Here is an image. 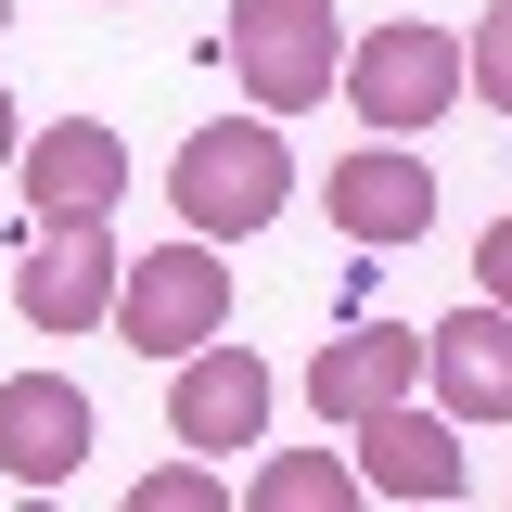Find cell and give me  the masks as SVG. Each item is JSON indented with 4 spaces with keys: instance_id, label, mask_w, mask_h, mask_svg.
Here are the masks:
<instances>
[{
    "instance_id": "cell-1",
    "label": "cell",
    "mask_w": 512,
    "mask_h": 512,
    "mask_svg": "<svg viewBox=\"0 0 512 512\" xmlns=\"http://www.w3.org/2000/svg\"><path fill=\"white\" fill-rule=\"evenodd\" d=\"M167 205H180V231H205V244H244V231H269V218L295 205L282 116H205L180 154H167Z\"/></svg>"
},
{
    "instance_id": "cell-2",
    "label": "cell",
    "mask_w": 512,
    "mask_h": 512,
    "mask_svg": "<svg viewBox=\"0 0 512 512\" xmlns=\"http://www.w3.org/2000/svg\"><path fill=\"white\" fill-rule=\"evenodd\" d=\"M218 52L256 90V116H308V103H333V77H346V13L333 0H231Z\"/></svg>"
},
{
    "instance_id": "cell-3",
    "label": "cell",
    "mask_w": 512,
    "mask_h": 512,
    "mask_svg": "<svg viewBox=\"0 0 512 512\" xmlns=\"http://www.w3.org/2000/svg\"><path fill=\"white\" fill-rule=\"evenodd\" d=\"M333 103H359V128H384V141H423V128L461 103V39L423 26V13L359 26V52H346V77H333Z\"/></svg>"
},
{
    "instance_id": "cell-4",
    "label": "cell",
    "mask_w": 512,
    "mask_h": 512,
    "mask_svg": "<svg viewBox=\"0 0 512 512\" xmlns=\"http://www.w3.org/2000/svg\"><path fill=\"white\" fill-rule=\"evenodd\" d=\"M116 333L141 346V359H192L205 333H231V256L205 244V231L128 256L116 269Z\"/></svg>"
},
{
    "instance_id": "cell-5",
    "label": "cell",
    "mask_w": 512,
    "mask_h": 512,
    "mask_svg": "<svg viewBox=\"0 0 512 512\" xmlns=\"http://www.w3.org/2000/svg\"><path fill=\"white\" fill-rule=\"evenodd\" d=\"M116 231L103 218H39V244L13 269V320L26 333H90V320H116Z\"/></svg>"
},
{
    "instance_id": "cell-6",
    "label": "cell",
    "mask_w": 512,
    "mask_h": 512,
    "mask_svg": "<svg viewBox=\"0 0 512 512\" xmlns=\"http://www.w3.org/2000/svg\"><path fill=\"white\" fill-rule=\"evenodd\" d=\"M320 218H333L359 256L423 244V231H436V167H423L410 141H384V128H372V154H333V180H320Z\"/></svg>"
},
{
    "instance_id": "cell-7",
    "label": "cell",
    "mask_w": 512,
    "mask_h": 512,
    "mask_svg": "<svg viewBox=\"0 0 512 512\" xmlns=\"http://www.w3.org/2000/svg\"><path fill=\"white\" fill-rule=\"evenodd\" d=\"M90 384H64V372H13L0 384V487H77V461H90Z\"/></svg>"
},
{
    "instance_id": "cell-8",
    "label": "cell",
    "mask_w": 512,
    "mask_h": 512,
    "mask_svg": "<svg viewBox=\"0 0 512 512\" xmlns=\"http://www.w3.org/2000/svg\"><path fill=\"white\" fill-rule=\"evenodd\" d=\"M167 436L180 448H205V461H244L256 436H269V372H256L244 346H192L180 372H167Z\"/></svg>"
},
{
    "instance_id": "cell-9",
    "label": "cell",
    "mask_w": 512,
    "mask_h": 512,
    "mask_svg": "<svg viewBox=\"0 0 512 512\" xmlns=\"http://www.w3.org/2000/svg\"><path fill=\"white\" fill-rule=\"evenodd\" d=\"M13 167H26V205H39V218H116V205H128V141H116L103 116L26 128Z\"/></svg>"
},
{
    "instance_id": "cell-10",
    "label": "cell",
    "mask_w": 512,
    "mask_h": 512,
    "mask_svg": "<svg viewBox=\"0 0 512 512\" xmlns=\"http://www.w3.org/2000/svg\"><path fill=\"white\" fill-rule=\"evenodd\" d=\"M359 487H372V500H461V487H474V474H461V423H448V410H410V397L359 410Z\"/></svg>"
},
{
    "instance_id": "cell-11",
    "label": "cell",
    "mask_w": 512,
    "mask_h": 512,
    "mask_svg": "<svg viewBox=\"0 0 512 512\" xmlns=\"http://www.w3.org/2000/svg\"><path fill=\"white\" fill-rule=\"evenodd\" d=\"M423 384L448 423H512V308H448L423 333Z\"/></svg>"
},
{
    "instance_id": "cell-12",
    "label": "cell",
    "mask_w": 512,
    "mask_h": 512,
    "mask_svg": "<svg viewBox=\"0 0 512 512\" xmlns=\"http://www.w3.org/2000/svg\"><path fill=\"white\" fill-rule=\"evenodd\" d=\"M410 384H423V333H410V320H346V333L308 359V410L320 423H359V410L410 397Z\"/></svg>"
},
{
    "instance_id": "cell-13",
    "label": "cell",
    "mask_w": 512,
    "mask_h": 512,
    "mask_svg": "<svg viewBox=\"0 0 512 512\" xmlns=\"http://www.w3.org/2000/svg\"><path fill=\"white\" fill-rule=\"evenodd\" d=\"M359 500V461L346 448H295V461H256V512H346Z\"/></svg>"
},
{
    "instance_id": "cell-14",
    "label": "cell",
    "mask_w": 512,
    "mask_h": 512,
    "mask_svg": "<svg viewBox=\"0 0 512 512\" xmlns=\"http://www.w3.org/2000/svg\"><path fill=\"white\" fill-rule=\"evenodd\" d=\"M461 90L512 116V0H500V13H474V39H461Z\"/></svg>"
},
{
    "instance_id": "cell-15",
    "label": "cell",
    "mask_w": 512,
    "mask_h": 512,
    "mask_svg": "<svg viewBox=\"0 0 512 512\" xmlns=\"http://www.w3.org/2000/svg\"><path fill=\"white\" fill-rule=\"evenodd\" d=\"M128 512H231V487H218V474H205V448H192V461H167V474H141Z\"/></svg>"
},
{
    "instance_id": "cell-16",
    "label": "cell",
    "mask_w": 512,
    "mask_h": 512,
    "mask_svg": "<svg viewBox=\"0 0 512 512\" xmlns=\"http://www.w3.org/2000/svg\"><path fill=\"white\" fill-rule=\"evenodd\" d=\"M474 295H487V308H512V205L474 231Z\"/></svg>"
},
{
    "instance_id": "cell-17",
    "label": "cell",
    "mask_w": 512,
    "mask_h": 512,
    "mask_svg": "<svg viewBox=\"0 0 512 512\" xmlns=\"http://www.w3.org/2000/svg\"><path fill=\"white\" fill-rule=\"evenodd\" d=\"M13 141H26V116H13V90H0V167H13Z\"/></svg>"
},
{
    "instance_id": "cell-18",
    "label": "cell",
    "mask_w": 512,
    "mask_h": 512,
    "mask_svg": "<svg viewBox=\"0 0 512 512\" xmlns=\"http://www.w3.org/2000/svg\"><path fill=\"white\" fill-rule=\"evenodd\" d=\"M0 26H13V0H0Z\"/></svg>"
},
{
    "instance_id": "cell-19",
    "label": "cell",
    "mask_w": 512,
    "mask_h": 512,
    "mask_svg": "<svg viewBox=\"0 0 512 512\" xmlns=\"http://www.w3.org/2000/svg\"><path fill=\"white\" fill-rule=\"evenodd\" d=\"M103 13H116V0H103Z\"/></svg>"
}]
</instances>
